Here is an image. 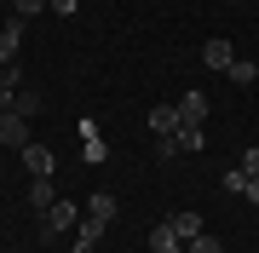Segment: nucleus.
I'll return each mask as SVG.
<instances>
[{
  "mask_svg": "<svg viewBox=\"0 0 259 253\" xmlns=\"http://www.w3.org/2000/svg\"><path fill=\"white\" fill-rule=\"evenodd\" d=\"M225 75H231L236 86H253V81H259V64H253V58H236V64L225 69Z\"/></svg>",
  "mask_w": 259,
  "mask_h": 253,
  "instance_id": "obj_14",
  "label": "nucleus"
},
{
  "mask_svg": "<svg viewBox=\"0 0 259 253\" xmlns=\"http://www.w3.org/2000/svg\"><path fill=\"white\" fill-rule=\"evenodd\" d=\"M23 167H29V178H52L58 156L47 150V144H35V138H29V144H23Z\"/></svg>",
  "mask_w": 259,
  "mask_h": 253,
  "instance_id": "obj_3",
  "label": "nucleus"
},
{
  "mask_svg": "<svg viewBox=\"0 0 259 253\" xmlns=\"http://www.w3.org/2000/svg\"><path fill=\"white\" fill-rule=\"evenodd\" d=\"M104 219H81V225H75V253H98V242H104Z\"/></svg>",
  "mask_w": 259,
  "mask_h": 253,
  "instance_id": "obj_7",
  "label": "nucleus"
},
{
  "mask_svg": "<svg viewBox=\"0 0 259 253\" xmlns=\"http://www.w3.org/2000/svg\"><path fill=\"white\" fill-rule=\"evenodd\" d=\"M0 144L23 150V144H29V115H18V110H0Z\"/></svg>",
  "mask_w": 259,
  "mask_h": 253,
  "instance_id": "obj_2",
  "label": "nucleus"
},
{
  "mask_svg": "<svg viewBox=\"0 0 259 253\" xmlns=\"http://www.w3.org/2000/svg\"><path fill=\"white\" fill-rule=\"evenodd\" d=\"M52 201H58V190H52V178H29V207H35V213H47Z\"/></svg>",
  "mask_w": 259,
  "mask_h": 253,
  "instance_id": "obj_12",
  "label": "nucleus"
},
{
  "mask_svg": "<svg viewBox=\"0 0 259 253\" xmlns=\"http://www.w3.org/2000/svg\"><path fill=\"white\" fill-rule=\"evenodd\" d=\"M6 110H18V115H29V121H35V115H40V92H12Z\"/></svg>",
  "mask_w": 259,
  "mask_h": 253,
  "instance_id": "obj_16",
  "label": "nucleus"
},
{
  "mask_svg": "<svg viewBox=\"0 0 259 253\" xmlns=\"http://www.w3.org/2000/svg\"><path fill=\"white\" fill-rule=\"evenodd\" d=\"M87 219H104V225L115 219V196L110 190H93V196H87Z\"/></svg>",
  "mask_w": 259,
  "mask_h": 253,
  "instance_id": "obj_13",
  "label": "nucleus"
},
{
  "mask_svg": "<svg viewBox=\"0 0 259 253\" xmlns=\"http://www.w3.org/2000/svg\"><path fill=\"white\" fill-rule=\"evenodd\" d=\"M242 196H248V201L259 207V178H248V184H242Z\"/></svg>",
  "mask_w": 259,
  "mask_h": 253,
  "instance_id": "obj_22",
  "label": "nucleus"
},
{
  "mask_svg": "<svg viewBox=\"0 0 259 253\" xmlns=\"http://www.w3.org/2000/svg\"><path fill=\"white\" fill-rule=\"evenodd\" d=\"M23 18H6L0 23V64H18V46H23Z\"/></svg>",
  "mask_w": 259,
  "mask_h": 253,
  "instance_id": "obj_4",
  "label": "nucleus"
},
{
  "mask_svg": "<svg viewBox=\"0 0 259 253\" xmlns=\"http://www.w3.org/2000/svg\"><path fill=\"white\" fill-rule=\"evenodd\" d=\"M179 253H185V247H179Z\"/></svg>",
  "mask_w": 259,
  "mask_h": 253,
  "instance_id": "obj_23",
  "label": "nucleus"
},
{
  "mask_svg": "<svg viewBox=\"0 0 259 253\" xmlns=\"http://www.w3.org/2000/svg\"><path fill=\"white\" fill-rule=\"evenodd\" d=\"M75 132H81V156H87V161H93V167H98V161L110 156V144L98 138V121H81V127H75Z\"/></svg>",
  "mask_w": 259,
  "mask_h": 253,
  "instance_id": "obj_8",
  "label": "nucleus"
},
{
  "mask_svg": "<svg viewBox=\"0 0 259 253\" xmlns=\"http://www.w3.org/2000/svg\"><path fill=\"white\" fill-rule=\"evenodd\" d=\"M179 121H185V127H207V98L202 92H185V98H179Z\"/></svg>",
  "mask_w": 259,
  "mask_h": 253,
  "instance_id": "obj_9",
  "label": "nucleus"
},
{
  "mask_svg": "<svg viewBox=\"0 0 259 253\" xmlns=\"http://www.w3.org/2000/svg\"><path fill=\"white\" fill-rule=\"evenodd\" d=\"M202 64L213 69V75H225V69L236 64V52H231V40H225V35H213L207 46H202Z\"/></svg>",
  "mask_w": 259,
  "mask_h": 253,
  "instance_id": "obj_5",
  "label": "nucleus"
},
{
  "mask_svg": "<svg viewBox=\"0 0 259 253\" xmlns=\"http://www.w3.org/2000/svg\"><path fill=\"white\" fill-rule=\"evenodd\" d=\"M185 253H225V247H219V236L202 230V236H190V242H185Z\"/></svg>",
  "mask_w": 259,
  "mask_h": 253,
  "instance_id": "obj_17",
  "label": "nucleus"
},
{
  "mask_svg": "<svg viewBox=\"0 0 259 253\" xmlns=\"http://www.w3.org/2000/svg\"><path fill=\"white\" fill-rule=\"evenodd\" d=\"M35 12H47V0H12V18H23V23H29Z\"/></svg>",
  "mask_w": 259,
  "mask_h": 253,
  "instance_id": "obj_18",
  "label": "nucleus"
},
{
  "mask_svg": "<svg viewBox=\"0 0 259 253\" xmlns=\"http://www.w3.org/2000/svg\"><path fill=\"white\" fill-rule=\"evenodd\" d=\"M219 184L231 190V196H242V184H248V173H242V167H236V173H219Z\"/></svg>",
  "mask_w": 259,
  "mask_h": 253,
  "instance_id": "obj_19",
  "label": "nucleus"
},
{
  "mask_svg": "<svg viewBox=\"0 0 259 253\" xmlns=\"http://www.w3.org/2000/svg\"><path fill=\"white\" fill-rule=\"evenodd\" d=\"M179 127H185L179 121V104H156V110H150V132H156V138H173Z\"/></svg>",
  "mask_w": 259,
  "mask_h": 253,
  "instance_id": "obj_6",
  "label": "nucleus"
},
{
  "mask_svg": "<svg viewBox=\"0 0 259 253\" xmlns=\"http://www.w3.org/2000/svg\"><path fill=\"white\" fill-rule=\"evenodd\" d=\"M75 6H81V0H47V12H58V18H69Z\"/></svg>",
  "mask_w": 259,
  "mask_h": 253,
  "instance_id": "obj_21",
  "label": "nucleus"
},
{
  "mask_svg": "<svg viewBox=\"0 0 259 253\" xmlns=\"http://www.w3.org/2000/svg\"><path fill=\"white\" fill-rule=\"evenodd\" d=\"M173 230H179V242L202 236V213H173Z\"/></svg>",
  "mask_w": 259,
  "mask_h": 253,
  "instance_id": "obj_15",
  "label": "nucleus"
},
{
  "mask_svg": "<svg viewBox=\"0 0 259 253\" xmlns=\"http://www.w3.org/2000/svg\"><path fill=\"white\" fill-rule=\"evenodd\" d=\"M75 225H81V207L75 201H52L47 213H40V242H58V236H69Z\"/></svg>",
  "mask_w": 259,
  "mask_h": 253,
  "instance_id": "obj_1",
  "label": "nucleus"
},
{
  "mask_svg": "<svg viewBox=\"0 0 259 253\" xmlns=\"http://www.w3.org/2000/svg\"><path fill=\"white\" fill-rule=\"evenodd\" d=\"M242 173L259 178V144H248V150H242Z\"/></svg>",
  "mask_w": 259,
  "mask_h": 253,
  "instance_id": "obj_20",
  "label": "nucleus"
},
{
  "mask_svg": "<svg viewBox=\"0 0 259 253\" xmlns=\"http://www.w3.org/2000/svg\"><path fill=\"white\" fill-rule=\"evenodd\" d=\"M185 242H179V230H173V219H167V225H156L150 230V253H179Z\"/></svg>",
  "mask_w": 259,
  "mask_h": 253,
  "instance_id": "obj_11",
  "label": "nucleus"
},
{
  "mask_svg": "<svg viewBox=\"0 0 259 253\" xmlns=\"http://www.w3.org/2000/svg\"><path fill=\"white\" fill-rule=\"evenodd\" d=\"M202 144H207V132H202V127H179V132H173V156H196Z\"/></svg>",
  "mask_w": 259,
  "mask_h": 253,
  "instance_id": "obj_10",
  "label": "nucleus"
}]
</instances>
